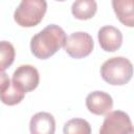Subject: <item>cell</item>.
Segmentation results:
<instances>
[{
	"label": "cell",
	"instance_id": "obj_6",
	"mask_svg": "<svg viewBox=\"0 0 134 134\" xmlns=\"http://www.w3.org/2000/svg\"><path fill=\"white\" fill-rule=\"evenodd\" d=\"M12 81L26 93L35 90L38 87L40 82V74L35 66L21 65L14 71Z\"/></svg>",
	"mask_w": 134,
	"mask_h": 134
},
{
	"label": "cell",
	"instance_id": "obj_7",
	"mask_svg": "<svg viewBox=\"0 0 134 134\" xmlns=\"http://www.w3.org/2000/svg\"><path fill=\"white\" fill-rule=\"evenodd\" d=\"M97 39L100 48L107 52L116 51L120 48L122 44L121 31L112 25H106L100 27L97 34Z\"/></svg>",
	"mask_w": 134,
	"mask_h": 134
},
{
	"label": "cell",
	"instance_id": "obj_4",
	"mask_svg": "<svg viewBox=\"0 0 134 134\" xmlns=\"http://www.w3.org/2000/svg\"><path fill=\"white\" fill-rule=\"evenodd\" d=\"M65 51L73 59H82L88 57L93 48L94 42L92 37L85 31H76L71 34L64 44Z\"/></svg>",
	"mask_w": 134,
	"mask_h": 134
},
{
	"label": "cell",
	"instance_id": "obj_14",
	"mask_svg": "<svg viewBox=\"0 0 134 134\" xmlns=\"http://www.w3.org/2000/svg\"><path fill=\"white\" fill-rule=\"evenodd\" d=\"M64 134H90L91 127L86 119L72 118L64 125Z\"/></svg>",
	"mask_w": 134,
	"mask_h": 134
},
{
	"label": "cell",
	"instance_id": "obj_13",
	"mask_svg": "<svg viewBox=\"0 0 134 134\" xmlns=\"http://www.w3.org/2000/svg\"><path fill=\"white\" fill-rule=\"evenodd\" d=\"M15 47L8 41H0V70L5 71L15 61Z\"/></svg>",
	"mask_w": 134,
	"mask_h": 134
},
{
	"label": "cell",
	"instance_id": "obj_15",
	"mask_svg": "<svg viewBox=\"0 0 134 134\" xmlns=\"http://www.w3.org/2000/svg\"><path fill=\"white\" fill-rule=\"evenodd\" d=\"M10 84V80L8 77V75L3 71L0 70V93L3 92Z\"/></svg>",
	"mask_w": 134,
	"mask_h": 134
},
{
	"label": "cell",
	"instance_id": "obj_16",
	"mask_svg": "<svg viewBox=\"0 0 134 134\" xmlns=\"http://www.w3.org/2000/svg\"><path fill=\"white\" fill-rule=\"evenodd\" d=\"M55 1H60V2H63V1H65V0H55Z\"/></svg>",
	"mask_w": 134,
	"mask_h": 134
},
{
	"label": "cell",
	"instance_id": "obj_11",
	"mask_svg": "<svg viewBox=\"0 0 134 134\" xmlns=\"http://www.w3.org/2000/svg\"><path fill=\"white\" fill-rule=\"evenodd\" d=\"M97 10L95 0H75L71 6L72 16L79 20H89L94 17Z\"/></svg>",
	"mask_w": 134,
	"mask_h": 134
},
{
	"label": "cell",
	"instance_id": "obj_8",
	"mask_svg": "<svg viewBox=\"0 0 134 134\" xmlns=\"http://www.w3.org/2000/svg\"><path fill=\"white\" fill-rule=\"evenodd\" d=\"M86 107L89 112L95 115H105L111 111L113 99L110 94L104 91L90 92L86 97Z\"/></svg>",
	"mask_w": 134,
	"mask_h": 134
},
{
	"label": "cell",
	"instance_id": "obj_1",
	"mask_svg": "<svg viewBox=\"0 0 134 134\" xmlns=\"http://www.w3.org/2000/svg\"><path fill=\"white\" fill-rule=\"evenodd\" d=\"M66 39L67 36L62 27L55 24L47 25L31 38V53L40 60L49 59L64 46Z\"/></svg>",
	"mask_w": 134,
	"mask_h": 134
},
{
	"label": "cell",
	"instance_id": "obj_3",
	"mask_svg": "<svg viewBox=\"0 0 134 134\" xmlns=\"http://www.w3.org/2000/svg\"><path fill=\"white\" fill-rule=\"evenodd\" d=\"M46 10V0H21L14 13V20L21 27H34L43 20Z\"/></svg>",
	"mask_w": 134,
	"mask_h": 134
},
{
	"label": "cell",
	"instance_id": "obj_2",
	"mask_svg": "<svg viewBox=\"0 0 134 134\" xmlns=\"http://www.w3.org/2000/svg\"><path fill=\"white\" fill-rule=\"evenodd\" d=\"M133 75V66L130 60L124 57H114L105 61L100 67L102 79L113 86H124Z\"/></svg>",
	"mask_w": 134,
	"mask_h": 134
},
{
	"label": "cell",
	"instance_id": "obj_9",
	"mask_svg": "<svg viewBox=\"0 0 134 134\" xmlns=\"http://www.w3.org/2000/svg\"><path fill=\"white\" fill-rule=\"evenodd\" d=\"M31 134H53L55 132L54 117L48 112L36 113L29 121Z\"/></svg>",
	"mask_w": 134,
	"mask_h": 134
},
{
	"label": "cell",
	"instance_id": "obj_5",
	"mask_svg": "<svg viewBox=\"0 0 134 134\" xmlns=\"http://www.w3.org/2000/svg\"><path fill=\"white\" fill-rule=\"evenodd\" d=\"M100 134H130L133 126L130 116L120 110L109 111L99 129Z\"/></svg>",
	"mask_w": 134,
	"mask_h": 134
},
{
	"label": "cell",
	"instance_id": "obj_10",
	"mask_svg": "<svg viewBox=\"0 0 134 134\" xmlns=\"http://www.w3.org/2000/svg\"><path fill=\"white\" fill-rule=\"evenodd\" d=\"M112 7L120 23L134 26V0H112Z\"/></svg>",
	"mask_w": 134,
	"mask_h": 134
},
{
	"label": "cell",
	"instance_id": "obj_12",
	"mask_svg": "<svg viewBox=\"0 0 134 134\" xmlns=\"http://www.w3.org/2000/svg\"><path fill=\"white\" fill-rule=\"evenodd\" d=\"M25 92L13 81H10L9 86L0 93V100L7 106H15L23 100Z\"/></svg>",
	"mask_w": 134,
	"mask_h": 134
}]
</instances>
